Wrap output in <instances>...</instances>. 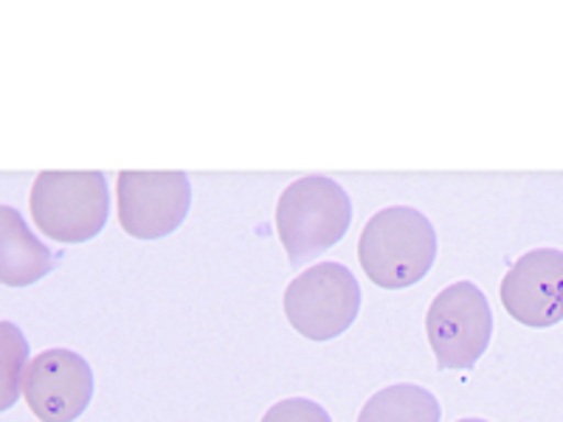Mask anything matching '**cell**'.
<instances>
[{
	"label": "cell",
	"instance_id": "13",
	"mask_svg": "<svg viewBox=\"0 0 563 422\" xmlns=\"http://www.w3.org/2000/svg\"><path fill=\"white\" fill-rule=\"evenodd\" d=\"M460 422H487V420H460Z\"/></svg>",
	"mask_w": 563,
	"mask_h": 422
},
{
	"label": "cell",
	"instance_id": "2",
	"mask_svg": "<svg viewBox=\"0 0 563 422\" xmlns=\"http://www.w3.org/2000/svg\"><path fill=\"white\" fill-rule=\"evenodd\" d=\"M350 223V195L324 175L294 180L276 203V234L296 268L339 245Z\"/></svg>",
	"mask_w": 563,
	"mask_h": 422
},
{
	"label": "cell",
	"instance_id": "10",
	"mask_svg": "<svg viewBox=\"0 0 563 422\" xmlns=\"http://www.w3.org/2000/svg\"><path fill=\"white\" fill-rule=\"evenodd\" d=\"M358 422H440V403L422 386L397 384L372 397Z\"/></svg>",
	"mask_w": 563,
	"mask_h": 422
},
{
	"label": "cell",
	"instance_id": "3",
	"mask_svg": "<svg viewBox=\"0 0 563 422\" xmlns=\"http://www.w3.org/2000/svg\"><path fill=\"white\" fill-rule=\"evenodd\" d=\"M34 225L45 237L88 243L108 225L110 192L102 173H40L29 195Z\"/></svg>",
	"mask_w": 563,
	"mask_h": 422
},
{
	"label": "cell",
	"instance_id": "4",
	"mask_svg": "<svg viewBox=\"0 0 563 422\" xmlns=\"http://www.w3.org/2000/svg\"><path fill=\"white\" fill-rule=\"evenodd\" d=\"M358 279L341 263H321L296 276L285 290V315L308 341H333L358 319Z\"/></svg>",
	"mask_w": 563,
	"mask_h": 422
},
{
	"label": "cell",
	"instance_id": "9",
	"mask_svg": "<svg viewBox=\"0 0 563 422\" xmlns=\"http://www.w3.org/2000/svg\"><path fill=\"white\" fill-rule=\"evenodd\" d=\"M54 256L45 248L23 214L12 206H0V285L29 288L52 274Z\"/></svg>",
	"mask_w": 563,
	"mask_h": 422
},
{
	"label": "cell",
	"instance_id": "5",
	"mask_svg": "<svg viewBox=\"0 0 563 422\" xmlns=\"http://www.w3.org/2000/svg\"><path fill=\"white\" fill-rule=\"evenodd\" d=\"M426 333L440 369H471L485 355L493 313L474 281H454L434 296L426 313Z\"/></svg>",
	"mask_w": 563,
	"mask_h": 422
},
{
	"label": "cell",
	"instance_id": "6",
	"mask_svg": "<svg viewBox=\"0 0 563 422\" xmlns=\"http://www.w3.org/2000/svg\"><path fill=\"white\" fill-rule=\"evenodd\" d=\"M115 206L130 237H169L192 209V184L184 173H122L115 184Z\"/></svg>",
	"mask_w": 563,
	"mask_h": 422
},
{
	"label": "cell",
	"instance_id": "12",
	"mask_svg": "<svg viewBox=\"0 0 563 422\" xmlns=\"http://www.w3.org/2000/svg\"><path fill=\"white\" fill-rule=\"evenodd\" d=\"M263 422H333L330 414L321 409L313 400H305V397H290V400H282V403L271 406L268 414L263 417Z\"/></svg>",
	"mask_w": 563,
	"mask_h": 422
},
{
	"label": "cell",
	"instance_id": "11",
	"mask_svg": "<svg viewBox=\"0 0 563 422\" xmlns=\"http://www.w3.org/2000/svg\"><path fill=\"white\" fill-rule=\"evenodd\" d=\"M29 366V341L12 321H0V414L18 403L23 371Z\"/></svg>",
	"mask_w": 563,
	"mask_h": 422
},
{
	"label": "cell",
	"instance_id": "1",
	"mask_svg": "<svg viewBox=\"0 0 563 422\" xmlns=\"http://www.w3.org/2000/svg\"><path fill=\"white\" fill-rule=\"evenodd\" d=\"M358 259L372 285L386 290L411 288L437 259L434 225L417 209L389 206L361 231Z\"/></svg>",
	"mask_w": 563,
	"mask_h": 422
},
{
	"label": "cell",
	"instance_id": "7",
	"mask_svg": "<svg viewBox=\"0 0 563 422\" xmlns=\"http://www.w3.org/2000/svg\"><path fill=\"white\" fill-rule=\"evenodd\" d=\"M23 395L40 422H74L93 400V369L70 349H45L23 371Z\"/></svg>",
	"mask_w": 563,
	"mask_h": 422
},
{
	"label": "cell",
	"instance_id": "8",
	"mask_svg": "<svg viewBox=\"0 0 563 422\" xmlns=\"http://www.w3.org/2000/svg\"><path fill=\"white\" fill-rule=\"evenodd\" d=\"M501 304L525 326L547 330L563 321V251L536 248L501 279Z\"/></svg>",
	"mask_w": 563,
	"mask_h": 422
}]
</instances>
